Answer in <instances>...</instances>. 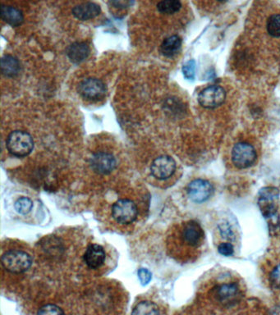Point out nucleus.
<instances>
[{
	"label": "nucleus",
	"instance_id": "nucleus-1",
	"mask_svg": "<svg viewBox=\"0 0 280 315\" xmlns=\"http://www.w3.org/2000/svg\"><path fill=\"white\" fill-rule=\"evenodd\" d=\"M2 265L5 270L11 274H23L30 269L32 264V258L23 250H7L1 258Z\"/></svg>",
	"mask_w": 280,
	"mask_h": 315
},
{
	"label": "nucleus",
	"instance_id": "nucleus-2",
	"mask_svg": "<svg viewBox=\"0 0 280 315\" xmlns=\"http://www.w3.org/2000/svg\"><path fill=\"white\" fill-rule=\"evenodd\" d=\"M7 151L15 157L22 158L29 156L34 148L32 137L24 131H14L11 132L7 141Z\"/></svg>",
	"mask_w": 280,
	"mask_h": 315
},
{
	"label": "nucleus",
	"instance_id": "nucleus-3",
	"mask_svg": "<svg viewBox=\"0 0 280 315\" xmlns=\"http://www.w3.org/2000/svg\"><path fill=\"white\" fill-rule=\"evenodd\" d=\"M78 92L85 100L90 102H97L105 97L107 89L105 84L101 80L90 77L79 84Z\"/></svg>",
	"mask_w": 280,
	"mask_h": 315
},
{
	"label": "nucleus",
	"instance_id": "nucleus-4",
	"mask_svg": "<svg viewBox=\"0 0 280 315\" xmlns=\"http://www.w3.org/2000/svg\"><path fill=\"white\" fill-rule=\"evenodd\" d=\"M257 152L252 145L240 142L235 145L232 151V160L239 169H245L254 164L257 160Z\"/></svg>",
	"mask_w": 280,
	"mask_h": 315
},
{
	"label": "nucleus",
	"instance_id": "nucleus-5",
	"mask_svg": "<svg viewBox=\"0 0 280 315\" xmlns=\"http://www.w3.org/2000/svg\"><path fill=\"white\" fill-rule=\"evenodd\" d=\"M138 210L134 202L130 199H119L112 207V215L117 223L130 224L137 218Z\"/></svg>",
	"mask_w": 280,
	"mask_h": 315
},
{
	"label": "nucleus",
	"instance_id": "nucleus-6",
	"mask_svg": "<svg viewBox=\"0 0 280 315\" xmlns=\"http://www.w3.org/2000/svg\"><path fill=\"white\" fill-rule=\"evenodd\" d=\"M226 91L222 86H210L201 91L198 96L200 105L205 109H216L225 103Z\"/></svg>",
	"mask_w": 280,
	"mask_h": 315
},
{
	"label": "nucleus",
	"instance_id": "nucleus-7",
	"mask_svg": "<svg viewBox=\"0 0 280 315\" xmlns=\"http://www.w3.org/2000/svg\"><path fill=\"white\" fill-rule=\"evenodd\" d=\"M90 164L93 171L96 173L108 175L117 167V159L110 152L99 151L91 156Z\"/></svg>",
	"mask_w": 280,
	"mask_h": 315
},
{
	"label": "nucleus",
	"instance_id": "nucleus-8",
	"mask_svg": "<svg viewBox=\"0 0 280 315\" xmlns=\"http://www.w3.org/2000/svg\"><path fill=\"white\" fill-rule=\"evenodd\" d=\"M176 170V162L173 158L162 156L156 158L151 166V174L158 180H166L174 175Z\"/></svg>",
	"mask_w": 280,
	"mask_h": 315
},
{
	"label": "nucleus",
	"instance_id": "nucleus-9",
	"mask_svg": "<svg viewBox=\"0 0 280 315\" xmlns=\"http://www.w3.org/2000/svg\"><path fill=\"white\" fill-rule=\"evenodd\" d=\"M213 186L209 181L202 179L192 181L188 186V196L195 203H202L213 194Z\"/></svg>",
	"mask_w": 280,
	"mask_h": 315
},
{
	"label": "nucleus",
	"instance_id": "nucleus-10",
	"mask_svg": "<svg viewBox=\"0 0 280 315\" xmlns=\"http://www.w3.org/2000/svg\"><path fill=\"white\" fill-rule=\"evenodd\" d=\"M182 237L188 246L197 247L203 241V230L199 223L195 221H189L183 226Z\"/></svg>",
	"mask_w": 280,
	"mask_h": 315
},
{
	"label": "nucleus",
	"instance_id": "nucleus-11",
	"mask_svg": "<svg viewBox=\"0 0 280 315\" xmlns=\"http://www.w3.org/2000/svg\"><path fill=\"white\" fill-rule=\"evenodd\" d=\"M84 261L90 269H95L101 267L105 261V251L97 244H92L86 248L84 254Z\"/></svg>",
	"mask_w": 280,
	"mask_h": 315
},
{
	"label": "nucleus",
	"instance_id": "nucleus-12",
	"mask_svg": "<svg viewBox=\"0 0 280 315\" xmlns=\"http://www.w3.org/2000/svg\"><path fill=\"white\" fill-rule=\"evenodd\" d=\"M72 15L80 21H88L96 17L101 12L100 5L93 2H86L72 7Z\"/></svg>",
	"mask_w": 280,
	"mask_h": 315
},
{
	"label": "nucleus",
	"instance_id": "nucleus-13",
	"mask_svg": "<svg viewBox=\"0 0 280 315\" xmlns=\"http://www.w3.org/2000/svg\"><path fill=\"white\" fill-rule=\"evenodd\" d=\"M239 287L234 283L219 286L215 292L216 300L225 306L233 305L239 298Z\"/></svg>",
	"mask_w": 280,
	"mask_h": 315
},
{
	"label": "nucleus",
	"instance_id": "nucleus-14",
	"mask_svg": "<svg viewBox=\"0 0 280 315\" xmlns=\"http://www.w3.org/2000/svg\"><path fill=\"white\" fill-rule=\"evenodd\" d=\"M90 47L86 42L76 41L67 47L66 53L70 61L75 64H79L86 60L90 54Z\"/></svg>",
	"mask_w": 280,
	"mask_h": 315
},
{
	"label": "nucleus",
	"instance_id": "nucleus-15",
	"mask_svg": "<svg viewBox=\"0 0 280 315\" xmlns=\"http://www.w3.org/2000/svg\"><path fill=\"white\" fill-rule=\"evenodd\" d=\"M0 14L2 20L12 26H21L23 23L24 15L21 10L11 5L2 4Z\"/></svg>",
	"mask_w": 280,
	"mask_h": 315
},
{
	"label": "nucleus",
	"instance_id": "nucleus-16",
	"mask_svg": "<svg viewBox=\"0 0 280 315\" xmlns=\"http://www.w3.org/2000/svg\"><path fill=\"white\" fill-rule=\"evenodd\" d=\"M21 71V64L18 59L10 55L5 54L1 59V72L5 77H15L19 74Z\"/></svg>",
	"mask_w": 280,
	"mask_h": 315
},
{
	"label": "nucleus",
	"instance_id": "nucleus-17",
	"mask_svg": "<svg viewBox=\"0 0 280 315\" xmlns=\"http://www.w3.org/2000/svg\"><path fill=\"white\" fill-rule=\"evenodd\" d=\"M183 8L182 0H158L155 9L163 16H173Z\"/></svg>",
	"mask_w": 280,
	"mask_h": 315
},
{
	"label": "nucleus",
	"instance_id": "nucleus-18",
	"mask_svg": "<svg viewBox=\"0 0 280 315\" xmlns=\"http://www.w3.org/2000/svg\"><path fill=\"white\" fill-rule=\"evenodd\" d=\"M182 39L177 35H170L163 40L160 52L167 58H173L180 51Z\"/></svg>",
	"mask_w": 280,
	"mask_h": 315
},
{
	"label": "nucleus",
	"instance_id": "nucleus-19",
	"mask_svg": "<svg viewBox=\"0 0 280 315\" xmlns=\"http://www.w3.org/2000/svg\"><path fill=\"white\" fill-rule=\"evenodd\" d=\"M132 315H160V310L157 305L151 302H141L135 306Z\"/></svg>",
	"mask_w": 280,
	"mask_h": 315
},
{
	"label": "nucleus",
	"instance_id": "nucleus-20",
	"mask_svg": "<svg viewBox=\"0 0 280 315\" xmlns=\"http://www.w3.org/2000/svg\"><path fill=\"white\" fill-rule=\"evenodd\" d=\"M278 196V193L274 190L273 188H267L266 190H263L261 197V203H267L273 201L274 197ZM275 209L273 203L267 204V206L262 207V211L266 212V216L272 215L273 210Z\"/></svg>",
	"mask_w": 280,
	"mask_h": 315
},
{
	"label": "nucleus",
	"instance_id": "nucleus-21",
	"mask_svg": "<svg viewBox=\"0 0 280 315\" xmlns=\"http://www.w3.org/2000/svg\"><path fill=\"white\" fill-rule=\"evenodd\" d=\"M267 30L272 37H280V13L272 14L267 21Z\"/></svg>",
	"mask_w": 280,
	"mask_h": 315
},
{
	"label": "nucleus",
	"instance_id": "nucleus-22",
	"mask_svg": "<svg viewBox=\"0 0 280 315\" xmlns=\"http://www.w3.org/2000/svg\"><path fill=\"white\" fill-rule=\"evenodd\" d=\"M33 203L31 199H29L27 197H21L19 198L14 204V208L16 209L17 213L20 214H27L30 213V210L32 209Z\"/></svg>",
	"mask_w": 280,
	"mask_h": 315
},
{
	"label": "nucleus",
	"instance_id": "nucleus-23",
	"mask_svg": "<svg viewBox=\"0 0 280 315\" xmlns=\"http://www.w3.org/2000/svg\"><path fill=\"white\" fill-rule=\"evenodd\" d=\"M135 0H109V7L116 11H123L132 7Z\"/></svg>",
	"mask_w": 280,
	"mask_h": 315
},
{
	"label": "nucleus",
	"instance_id": "nucleus-24",
	"mask_svg": "<svg viewBox=\"0 0 280 315\" xmlns=\"http://www.w3.org/2000/svg\"><path fill=\"white\" fill-rule=\"evenodd\" d=\"M38 315H64V311L55 305H46L38 311Z\"/></svg>",
	"mask_w": 280,
	"mask_h": 315
},
{
	"label": "nucleus",
	"instance_id": "nucleus-25",
	"mask_svg": "<svg viewBox=\"0 0 280 315\" xmlns=\"http://www.w3.org/2000/svg\"><path fill=\"white\" fill-rule=\"evenodd\" d=\"M196 72V62L194 60H189L183 65V73L184 77L188 80H193Z\"/></svg>",
	"mask_w": 280,
	"mask_h": 315
},
{
	"label": "nucleus",
	"instance_id": "nucleus-26",
	"mask_svg": "<svg viewBox=\"0 0 280 315\" xmlns=\"http://www.w3.org/2000/svg\"><path fill=\"white\" fill-rule=\"evenodd\" d=\"M271 283L274 288L280 290V264L277 265L271 273Z\"/></svg>",
	"mask_w": 280,
	"mask_h": 315
},
{
	"label": "nucleus",
	"instance_id": "nucleus-27",
	"mask_svg": "<svg viewBox=\"0 0 280 315\" xmlns=\"http://www.w3.org/2000/svg\"><path fill=\"white\" fill-rule=\"evenodd\" d=\"M137 274H138V278L141 281V285H147L152 278V274H151V272L149 271L148 269H140Z\"/></svg>",
	"mask_w": 280,
	"mask_h": 315
},
{
	"label": "nucleus",
	"instance_id": "nucleus-28",
	"mask_svg": "<svg viewBox=\"0 0 280 315\" xmlns=\"http://www.w3.org/2000/svg\"><path fill=\"white\" fill-rule=\"evenodd\" d=\"M218 250L220 255L224 256H230L234 254V246L230 243L225 242V243L220 244L218 247Z\"/></svg>",
	"mask_w": 280,
	"mask_h": 315
},
{
	"label": "nucleus",
	"instance_id": "nucleus-29",
	"mask_svg": "<svg viewBox=\"0 0 280 315\" xmlns=\"http://www.w3.org/2000/svg\"><path fill=\"white\" fill-rule=\"evenodd\" d=\"M215 1H216V2H227V1H229V0H215Z\"/></svg>",
	"mask_w": 280,
	"mask_h": 315
}]
</instances>
